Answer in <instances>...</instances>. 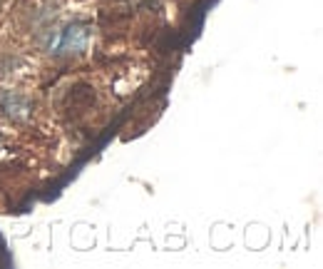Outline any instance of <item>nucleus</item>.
I'll use <instances>...</instances> for the list:
<instances>
[{"instance_id":"nucleus-1","label":"nucleus","mask_w":323,"mask_h":269,"mask_svg":"<svg viewBox=\"0 0 323 269\" xmlns=\"http://www.w3.org/2000/svg\"><path fill=\"white\" fill-rule=\"evenodd\" d=\"M85 45H87V28L72 25V28L65 30L63 40H60V45H58V55H65V53H82Z\"/></svg>"}]
</instances>
